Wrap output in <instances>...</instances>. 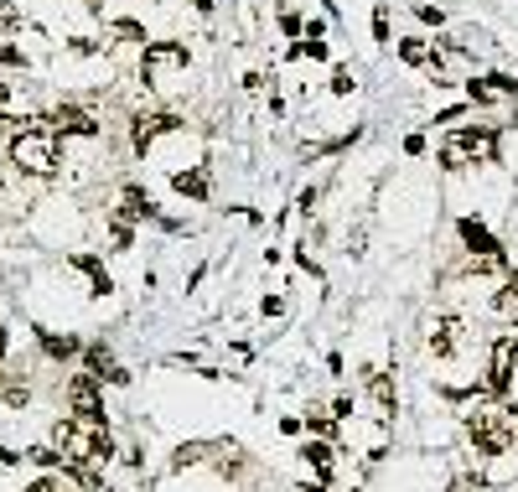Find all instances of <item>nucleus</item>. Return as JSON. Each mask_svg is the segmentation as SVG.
I'll list each match as a JSON object with an SVG mask.
<instances>
[{
  "label": "nucleus",
  "mask_w": 518,
  "mask_h": 492,
  "mask_svg": "<svg viewBox=\"0 0 518 492\" xmlns=\"http://www.w3.org/2000/svg\"><path fill=\"white\" fill-rule=\"evenodd\" d=\"M68 265L88 275V286H94V296H114V275L104 269V260H99V254H68Z\"/></svg>",
  "instance_id": "nucleus-17"
},
{
  "label": "nucleus",
  "mask_w": 518,
  "mask_h": 492,
  "mask_svg": "<svg viewBox=\"0 0 518 492\" xmlns=\"http://www.w3.org/2000/svg\"><path fill=\"white\" fill-rule=\"evenodd\" d=\"M373 41H389V11L384 5L373 11Z\"/></svg>",
  "instance_id": "nucleus-30"
},
{
  "label": "nucleus",
  "mask_w": 518,
  "mask_h": 492,
  "mask_svg": "<svg viewBox=\"0 0 518 492\" xmlns=\"http://www.w3.org/2000/svg\"><path fill=\"white\" fill-rule=\"evenodd\" d=\"M497 145H503V135L487 130V124L451 130V135L441 141V166H446V171H482V166H497Z\"/></svg>",
  "instance_id": "nucleus-3"
},
{
  "label": "nucleus",
  "mask_w": 518,
  "mask_h": 492,
  "mask_svg": "<svg viewBox=\"0 0 518 492\" xmlns=\"http://www.w3.org/2000/svg\"><path fill=\"white\" fill-rule=\"evenodd\" d=\"M456 233H461L467 254H497V249H503L493 233H487V223H482V218H461V223H456Z\"/></svg>",
  "instance_id": "nucleus-18"
},
{
  "label": "nucleus",
  "mask_w": 518,
  "mask_h": 492,
  "mask_svg": "<svg viewBox=\"0 0 518 492\" xmlns=\"http://www.w3.org/2000/svg\"><path fill=\"white\" fill-rule=\"evenodd\" d=\"M332 94H337V99H348V94H352V73H348V68H332Z\"/></svg>",
  "instance_id": "nucleus-29"
},
{
  "label": "nucleus",
  "mask_w": 518,
  "mask_h": 492,
  "mask_svg": "<svg viewBox=\"0 0 518 492\" xmlns=\"http://www.w3.org/2000/svg\"><path fill=\"white\" fill-rule=\"evenodd\" d=\"M503 99H518V78H508V73H487V78L467 83V104H477V109L503 104Z\"/></svg>",
  "instance_id": "nucleus-12"
},
{
  "label": "nucleus",
  "mask_w": 518,
  "mask_h": 492,
  "mask_svg": "<svg viewBox=\"0 0 518 492\" xmlns=\"http://www.w3.org/2000/svg\"><path fill=\"white\" fill-rule=\"evenodd\" d=\"M109 244H114V249H135V223H124V218H109Z\"/></svg>",
  "instance_id": "nucleus-26"
},
{
  "label": "nucleus",
  "mask_w": 518,
  "mask_h": 492,
  "mask_svg": "<svg viewBox=\"0 0 518 492\" xmlns=\"http://www.w3.org/2000/svg\"><path fill=\"white\" fill-rule=\"evenodd\" d=\"M301 425H306V431H316L322 441H332V435L342 431V425H337V415H332L327 405H306V415H301Z\"/></svg>",
  "instance_id": "nucleus-21"
},
{
  "label": "nucleus",
  "mask_w": 518,
  "mask_h": 492,
  "mask_svg": "<svg viewBox=\"0 0 518 492\" xmlns=\"http://www.w3.org/2000/svg\"><path fill=\"white\" fill-rule=\"evenodd\" d=\"M171 187H177L182 197H192V203H207V197H213V182H207L203 166H186V171H177V177H171Z\"/></svg>",
  "instance_id": "nucleus-19"
},
{
  "label": "nucleus",
  "mask_w": 518,
  "mask_h": 492,
  "mask_svg": "<svg viewBox=\"0 0 518 492\" xmlns=\"http://www.w3.org/2000/svg\"><path fill=\"white\" fill-rule=\"evenodd\" d=\"M192 5H197V11H203V16H213V0H192Z\"/></svg>",
  "instance_id": "nucleus-37"
},
{
  "label": "nucleus",
  "mask_w": 518,
  "mask_h": 492,
  "mask_svg": "<svg viewBox=\"0 0 518 492\" xmlns=\"http://www.w3.org/2000/svg\"><path fill=\"white\" fill-rule=\"evenodd\" d=\"M451 492H487V487H482V477H477V482H456Z\"/></svg>",
  "instance_id": "nucleus-36"
},
{
  "label": "nucleus",
  "mask_w": 518,
  "mask_h": 492,
  "mask_svg": "<svg viewBox=\"0 0 518 492\" xmlns=\"http://www.w3.org/2000/svg\"><path fill=\"white\" fill-rule=\"evenodd\" d=\"M280 32H286V37H301V16H295V11H286V16H280Z\"/></svg>",
  "instance_id": "nucleus-33"
},
{
  "label": "nucleus",
  "mask_w": 518,
  "mask_h": 492,
  "mask_svg": "<svg viewBox=\"0 0 518 492\" xmlns=\"http://www.w3.org/2000/svg\"><path fill=\"white\" fill-rule=\"evenodd\" d=\"M207 451H213V446H203V441H192V446H177V456H171V472H182V467H197Z\"/></svg>",
  "instance_id": "nucleus-25"
},
{
  "label": "nucleus",
  "mask_w": 518,
  "mask_h": 492,
  "mask_svg": "<svg viewBox=\"0 0 518 492\" xmlns=\"http://www.w3.org/2000/svg\"><path fill=\"white\" fill-rule=\"evenodd\" d=\"M414 11H420V21H431V26H441V21H446L441 11H435V5H414Z\"/></svg>",
  "instance_id": "nucleus-34"
},
{
  "label": "nucleus",
  "mask_w": 518,
  "mask_h": 492,
  "mask_svg": "<svg viewBox=\"0 0 518 492\" xmlns=\"http://www.w3.org/2000/svg\"><path fill=\"white\" fill-rule=\"evenodd\" d=\"M5 363H11V332L0 327V369H5Z\"/></svg>",
  "instance_id": "nucleus-35"
},
{
  "label": "nucleus",
  "mask_w": 518,
  "mask_h": 492,
  "mask_svg": "<svg viewBox=\"0 0 518 492\" xmlns=\"http://www.w3.org/2000/svg\"><path fill=\"white\" fill-rule=\"evenodd\" d=\"M301 461L316 472V487H327L332 472H337V446H332V441H306V446H301Z\"/></svg>",
  "instance_id": "nucleus-16"
},
{
  "label": "nucleus",
  "mask_w": 518,
  "mask_h": 492,
  "mask_svg": "<svg viewBox=\"0 0 518 492\" xmlns=\"http://www.w3.org/2000/svg\"><path fill=\"white\" fill-rule=\"evenodd\" d=\"M62 405L73 420H88V425H109V410H104V384L99 378H88V373H68V384H62Z\"/></svg>",
  "instance_id": "nucleus-6"
},
{
  "label": "nucleus",
  "mask_w": 518,
  "mask_h": 492,
  "mask_svg": "<svg viewBox=\"0 0 518 492\" xmlns=\"http://www.w3.org/2000/svg\"><path fill=\"white\" fill-rule=\"evenodd\" d=\"M368 405H373V420H378V425H389L394 415H399V389H394V373L368 369Z\"/></svg>",
  "instance_id": "nucleus-11"
},
{
  "label": "nucleus",
  "mask_w": 518,
  "mask_h": 492,
  "mask_svg": "<svg viewBox=\"0 0 518 492\" xmlns=\"http://www.w3.org/2000/svg\"><path fill=\"white\" fill-rule=\"evenodd\" d=\"M37 348L47 363H78L83 337L78 332H58V327H37Z\"/></svg>",
  "instance_id": "nucleus-13"
},
{
  "label": "nucleus",
  "mask_w": 518,
  "mask_h": 492,
  "mask_svg": "<svg viewBox=\"0 0 518 492\" xmlns=\"http://www.w3.org/2000/svg\"><path fill=\"white\" fill-rule=\"evenodd\" d=\"M487 306H493L497 316H518V275H503V286H497V296Z\"/></svg>",
  "instance_id": "nucleus-22"
},
{
  "label": "nucleus",
  "mask_w": 518,
  "mask_h": 492,
  "mask_svg": "<svg viewBox=\"0 0 518 492\" xmlns=\"http://www.w3.org/2000/svg\"><path fill=\"white\" fill-rule=\"evenodd\" d=\"M11 166H16L21 177H52L62 166V145L58 135L47 130V124H26V130H16L11 135Z\"/></svg>",
  "instance_id": "nucleus-4"
},
{
  "label": "nucleus",
  "mask_w": 518,
  "mask_h": 492,
  "mask_svg": "<svg viewBox=\"0 0 518 492\" xmlns=\"http://www.w3.org/2000/svg\"><path fill=\"white\" fill-rule=\"evenodd\" d=\"M461 337H467L461 316H435V322H431V332H425V348H431V358L451 363L456 352H461Z\"/></svg>",
  "instance_id": "nucleus-10"
},
{
  "label": "nucleus",
  "mask_w": 518,
  "mask_h": 492,
  "mask_svg": "<svg viewBox=\"0 0 518 492\" xmlns=\"http://www.w3.org/2000/svg\"><path fill=\"white\" fill-rule=\"evenodd\" d=\"M259 311H265V316H286V296H265Z\"/></svg>",
  "instance_id": "nucleus-32"
},
{
  "label": "nucleus",
  "mask_w": 518,
  "mask_h": 492,
  "mask_svg": "<svg viewBox=\"0 0 518 492\" xmlns=\"http://www.w3.org/2000/svg\"><path fill=\"white\" fill-rule=\"evenodd\" d=\"M78 363H83V373H88V378H99V384H114V389H124V384H130V369H120V363H114V348H109L104 337L83 342Z\"/></svg>",
  "instance_id": "nucleus-8"
},
{
  "label": "nucleus",
  "mask_w": 518,
  "mask_h": 492,
  "mask_svg": "<svg viewBox=\"0 0 518 492\" xmlns=\"http://www.w3.org/2000/svg\"><path fill=\"white\" fill-rule=\"evenodd\" d=\"M114 218H124V223H150V218H156V203H150V192H145V187H135V182H124L120 213H114Z\"/></svg>",
  "instance_id": "nucleus-15"
},
{
  "label": "nucleus",
  "mask_w": 518,
  "mask_h": 492,
  "mask_svg": "<svg viewBox=\"0 0 518 492\" xmlns=\"http://www.w3.org/2000/svg\"><path fill=\"white\" fill-rule=\"evenodd\" d=\"M0 280H5V275H0Z\"/></svg>",
  "instance_id": "nucleus-39"
},
{
  "label": "nucleus",
  "mask_w": 518,
  "mask_h": 492,
  "mask_svg": "<svg viewBox=\"0 0 518 492\" xmlns=\"http://www.w3.org/2000/svg\"><path fill=\"white\" fill-rule=\"evenodd\" d=\"M513 384H518V327H508L487 342V378H482V389L493 399H508Z\"/></svg>",
  "instance_id": "nucleus-5"
},
{
  "label": "nucleus",
  "mask_w": 518,
  "mask_h": 492,
  "mask_svg": "<svg viewBox=\"0 0 518 492\" xmlns=\"http://www.w3.org/2000/svg\"><path fill=\"white\" fill-rule=\"evenodd\" d=\"M114 32H120L124 41H141V47L150 41V37H145V26H141V21H114Z\"/></svg>",
  "instance_id": "nucleus-28"
},
{
  "label": "nucleus",
  "mask_w": 518,
  "mask_h": 492,
  "mask_svg": "<svg viewBox=\"0 0 518 492\" xmlns=\"http://www.w3.org/2000/svg\"><path fill=\"white\" fill-rule=\"evenodd\" d=\"M47 130H52V135H62V141H68V135L94 141L104 124H99V114H94V109H83V104H58V109H52V120H47Z\"/></svg>",
  "instance_id": "nucleus-9"
},
{
  "label": "nucleus",
  "mask_w": 518,
  "mask_h": 492,
  "mask_svg": "<svg viewBox=\"0 0 518 492\" xmlns=\"http://www.w3.org/2000/svg\"><path fill=\"white\" fill-rule=\"evenodd\" d=\"M83 5H88V11H94V16H99V11H104V0H83Z\"/></svg>",
  "instance_id": "nucleus-38"
},
{
  "label": "nucleus",
  "mask_w": 518,
  "mask_h": 492,
  "mask_svg": "<svg viewBox=\"0 0 518 492\" xmlns=\"http://www.w3.org/2000/svg\"><path fill=\"white\" fill-rule=\"evenodd\" d=\"M399 62H410V68H431V41L404 37V41H399Z\"/></svg>",
  "instance_id": "nucleus-23"
},
{
  "label": "nucleus",
  "mask_w": 518,
  "mask_h": 492,
  "mask_svg": "<svg viewBox=\"0 0 518 492\" xmlns=\"http://www.w3.org/2000/svg\"><path fill=\"white\" fill-rule=\"evenodd\" d=\"M0 68H26V52L21 47H0Z\"/></svg>",
  "instance_id": "nucleus-31"
},
{
  "label": "nucleus",
  "mask_w": 518,
  "mask_h": 492,
  "mask_svg": "<svg viewBox=\"0 0 518 492\" xmlns=\"http://www.w3.org/2000/svg\"><path fill=\"white\" fill-rule=\"evenodd\" d=\"M21 492H83L78 487V472L73 467H62V472H41V477H32Z\"/></svg>",
  "instance_id": "nucleus-20"
},
{
  "label": "nucleus",
  "mask_w": 518,
  "mask_h": 492,
  "mask_svg": "<svg viewBox=\"0 0 518 492\" xmlns=\"http://www.w3.org/2000/svg\"><path fill=\"white\" fill-rule=\"evenodd\" d=\"M52 446H58L62 467H73V472H104L120 456L109 425H88V420H73V415L52 420Z\"/></svg>",
  "instance_id": "nucleus-1"
},
{
  "label": "nucleus",
  "mask_w": 518,
  "mask_h": 492,
  "mask_svg": "<svg viewBox=\"0 0 518 492\" xmlns=\"http://www.w3.org/2000/svg\"><path fill=\"white\" fill-rule=\"evenodd\" d=\"M461 431L472 441L477 461H497V456L518 451V420L513 410H497V405H472L461 415Z\"/></svg>",
  "instance_id": "nucleus-2"
},
{
  "label": "nucleus",
  "mask_w": 518,
  "mask_h": 492,
  "mask_svg": "<svg viewBox=\"0 0 518 492\" xmlns=\"http://www.w3.org/2000/svg\"><path fill=\"white\" fill-rule=\"evenodd\" d=\"M186 68V47L182 41H145L141 52V78L145 88H171V78Z\"/></svg>",
  "instance_id": "nucleus-7"
},
{
  "label": "nucleus",
  "mask_w": 518,
  "mask_h": 492,
  "mask_svg": "<svg viewBox=\"0 0 518 492\" xmlns=\"http://www.w3.org/2000/svg\"><path fill=\"white\" fill-rule=\"evenodd\" d=\"M182 130V120L177 114H166V109H156V114H135V130H130V141H135V150H150V145L161 141V135H177Z\"/></svg>",
  "instance_id": "nucleus-14"
},
{
  "label": "nucleus",
  "mask_w": 518,
  "mask_h": 492,
  "mask_svg": "<svg viewBox=\"0 0 518 492\" xmlns=\"http://www.w3.org/2000/svg\"><path fill=\"white\" fill-rule=\"evenodd\" d=\"M0 32H21V5L16 0H0Z\"/></svg>",
  "instance_id": "nucleus-27"
},
{
  "label": "nucleus",
  "mask_w": 518,
  "mask_h": 492,
  "mask_svg": "<svg viewBox=\"0 0 518 492\" xmlns=\"http://www.w3.org/2000/svg\"><path fill=\"white\" fill-rule=\"evenodd\" d=\"M21 461H32V467H41V472H62L58 446H26V456H21Z\"/></svg>",
  "instance_id": "nucleus-24"
}]
</instances>
